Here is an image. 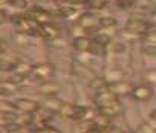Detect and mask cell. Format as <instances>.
Returning <instances> with one entry per match:
<instances>
[{
	"label": "cell",
	"mask_w": 156,
	"mask_h": 133,
	"mask_svg": "<svg viewBox=\"0 0 156 133\" xmlns=\"http://www.w3.org/2000/svg\"><path fill=\"white\" fill-rule=\"evenodd\" d=\"M150 29V23L148 20L141 16V14H132L127 22H126V31L129 34H133V35H144L147 31Z\"/></svg>",
	"instance_id": "obj_1"
},
{
	"label": "cell",
	"mask_w": 156,
	"mask_h": 133,
	"mask_svg": "<svg viewBox=\"0 0 156 133\" xmlns=\"http://www.w3.org/2000/svg\"><path fill=\"white\" fill-rule=\"evenodd\" d=\"M54 75H55V68H54V64H51V63H40V64L34 66L32 77H34L38 83L52 80Z\"/></svg>",
	"instance_id": "obj_2"
},
{
	"label": "cell",
	"mask_w": 156,
	"mask_h": 133,
	"mask_svg": "<svg viewBox=\"0 0 156 133\" xmlns=\"http://www.w3.org/2000/svg\"><path fill=\"white\" fill-rule=\"evenodd\" d=\"M14 109L22 112V113H26V115H34L41 109V104L35 100H31V98H19L14 103Z\"/></svg>",
	"instance_id": "obj_3"
},
{
	"label": "cell",
	"mask_w": 156,
	"mask_h": 133,
	"mask_svg": "<svg viewBox=\"0 0 156 133\" xmlns=\"http://www.w3.org/2000/svg\"><path fill=\"white\" fill-rule=\"evenodd\" d=\"M100 20H101V17L95 16L90 11H86V12H83L80 17H78L76 23L87 32L90 29H100Z\"/></svg>",
	"instance_id": "obj_4"
},
{
	"label": "cell",
	"mask_w": 156,
	"mask_h": 133,
	"mask_svg": "<svg viewBox=\"0 0 156 133\" xmlns=\"http://www.w3.org/2000/svg\"><path fill=\"white\" fill-rule=\"evenodd\" d=\"M60 26L54 22H48V23H43L38 26L37 29V35L41 37V38H46V40H55L60 37Z\"/></svg>",
	"instance_id": "obj_5"
},
{
	"label": "cell",
	"mask_w": 156,
	"mask_h": 133,
	"mask_svg": "<svg viewBox=\"0 0 156 133\" xmlns=\"http://www.w3.org/2000/svg\"><path fill=\"white\" fill-rule=\"evenodd\" d=\"M32 71H34V66L28 61H23V60H17V63L14 64L12 68V72H14V77H16V81L17 80H25L28 77L32 75Z\"/></svg>",
	"instance_id": "obj_6"
},
{
	"label": "cell",
	"mask_w": 156,
	"mask_h": 133,
	"mask_svg": "<svg viewBox=\"0 0 156 133\" xmlns=\"http://www.w3.org/2000/svg\"><path fill=\"white\" fill-rule=\"evenodd\" d=\"M97 109H98V113H103V115H106L109 118H116V116L122 115V104L119 103L118 98L110 101V103H107V104H104V106H100Z\"/></svg>",
	"instance_id": "obj_7"
},
{
	"label": "cell",
	"mask_w": 156,
	"mask_h": 133,
	"mask_svg": "<svg viewBox=\"0 0 156 133\" xmlns=\"http://www.w3.org/2000/svg\"><path fill=\"white\" fill-rule=\"evenodd\" d=\"M132 98L136 100V101H141V103H147L153 98V89L148 86V84H139L136 87L132 89Z\"/></svg>",
	"instance_id": "obj_8"
},
{
	"label": "cell",
	"mask_w": 156,
	"mask_h": 133,
	"mask_svg": "<svg viewBox=\"0 0 156 133\" xmlns=\"http://www.w3.org/2000/svg\"><path fill=\"white\" fill-rule=\"evenodd\" d=\"M61 86L60 83L54 81V80H48V81H41L37 84V90L38 93H41L43 96H57V93L60 92Z\"/></svg>",
	"instance_id": "obj_9"
},
{
	"label": "cell",
	"mask_w": 156,
	"mask_h": 133,
	"mask_svg": "<svg viewBox=\"0 0 156 133\" xmlns=\"http://www.w3.org/2000/svg\"><path fill=\"white\" fill-rule=\"evenodd\" d=\"M26 16H28L29 19H32L37 25L48 23V22H51V19H52L51 11H48V9H44V8H41V6H34Z\"/></svg>",
	"instance_id": "obj_10"
},
{
	"label": "cell",
	"mask_w": 156,
	"mask_h": 133,
	"mask_svg": "<svg viewBox=\"0 0 156 133\" xmlns=\"http://www.w3.org/2000/svg\"><path fill=\"white\" fill-rule=\"evenodd\" d=\"M116 98H118V96H116L107 86L94 93V103L97 104V107L104 106V104H107V103H110V101H113V100H116Z\"/></svg>",
	"instance_id": "obj_11"
},
{
	"label": "cell",
	"mask_w": 156,
	"mask_h": 133,
	"mask_svg": "<svg viewBox=\"0 0 156 133\" xmlns=\"http://www.w3.org/2000/svg\"><path fill=\"white\" fill-rule=\"evenodd\" d=\"M107 81V84H112V83H119V81H124L126 78V74L121 68H118V66H109V68L106 69L104 75H103Z\"/></svg>",
	"instance_id": "obj_12"
},
{
	"label": "cell",
	"mask_w": 156,
	"mask_h": 133,
	"mask_svg": "<svg viewBox=\"0 0 156 133\" xmlns=\"http://www.w3.org/2000/svg\"><path fill=\"white\" fill-rule=\"evenodd\" d=\"M72 46L76 52H80V54H89L90 47H92V38H89L87 35L76 37V38H73Z\"/></svg>",
	"instance_id": "obj_13"
},
{
	"label": "cell",
	"mask_w": 156,
	"mask_h": 133,
	"mask_svg": "<svg viewBox=\"0 0 156 133\" xmlns=\"http://www.w3.org/2000/svg\"><path fill=\"white\" fill-rule=\"evenodd\" d=\"M92 124H94V130L97 131H103V130H110L112 128V118L98 113L97 116L92 118Z\"/></svg>",
	"instance_id": "obj_14"
},
{
	"label": "cell",
	"mask_w": 156,
	"mask_h": 133,
	"mask_svg": "<svg viewBox=\"0 0 156 133\" xmlns=\"http://www.w3.org/2000/svg\"><path fill=\"white\" fill-rule=\"evenodd\" d=\"M63 103H64V101L58 100L57 96H44L41 107H43V109H46V110H49L51 113H54V112H60V109H61Z\"/></svg>",
	"instance_id": "obj_15"
},
{
	"label": "cell",
	"mask_w": 156,
	"mask_h": 133,
	"mask_svg": "<svg viewBox=\"0 0 156 133\" xmlns=\"http://www.w3.org/2000/svg\"><path fill=\"white\" fill-rule=\"evenodd\" d=\"M107 87L116 95V96H119V95H127V93H132V86L129 84V83H126V81H119V83H112V84H107Z\"/></svg>",
	"instance_id": "obj_16"
},
{
	"label": "cell",
	"mask_w": 156,
	"mask_h": 133,
	"mask_svg": "<svg viewBox=\"0 0 156 133\" xmlns=\"http://www.w3.org/2000/svg\"><path fill=\"white\" fill-rule=\"evenodd\" d=\"M75 107H76V104H73V103H63V106H61L58 115L63 116V118H66V119H73Z\"/></svg>",
	"instance_id": "obj_17"
},
{
	"label": "cell",
	"mask_w": 156,
	"mask_h": 133,
	"mask_svg": "<svg viewBox=\"0 0 156 133\" xmlns=\"http://www.w3.org/2000/svg\"><path fill=\"white\" fill-rule=\"evenodd\" d=\"M17 89H19V83L16 81V80H3L2 81V93L3 95H9V93H16L17 92Z\"/></svg>",
	"instance_id": "obj_18"
},
{
	"label": "cell",
	"mask_w": 156,
	"mask_h": 133,
	"mask_svg": "<svg viewBox=\"0 0 156 133\" xmlns=\"http://www.w3.org/2000/svg\"><path fill=\"white\" fill-rule=\"evenodd\" d=\"M106 86H107V81H106V78H104V77H94V78L89 81V89H92V90H94V93H95V92H98L100 89L106 87Z\"/></svg>",
	"instance_id": "obj_19"
},
{
	"label": "cell",
	"mask_w": 156,
	"mask_h": 133,
	"mask_svg": "<svg viewBox=\"0 0 156 133\" xmlns=\"http://www.w3.org/2000/svg\"><path fill=\"white\" fill-rule=\"evenodd\" d=\"M83 3L90 9H103L109 3V0H84Z\"/></svg>",
	"instance_id": "obj_20"
},
{
	"label": "cell",
	"mask_w": 156,
	"mask_h": 133,
	"mask_svg": "<svg viewBox=\"0 0 156 133\" xmlns=\"http://www.w3.org/2000/svg\"><path fill=\"white\" fill-rule=\"evenodd\" d=\"M113 26H118V22L116 19L107 16V17H101L100 20V29H106V28H113Z\"/></svg>",
	"instance_id": "obj_21"
},
{
	"label": "cell",
	"mask_w": 156,
	"mask_h": 133,
	"mask_svg": "<svg viewBox=\"0 0 156 133\" xmlns=\"http://www.w3.org/2000/svg\"><path fill=\"white\" fill-rule=\"evenodd\" d=\"M142 40H144L147 44H154V46H156V28H150V29L142 35Z\"/></svg>",
	"instance_id": "obj_22"
},
{
	"label": "cell",
	"mask_w": 156,
	"mask_h": 133,
	"mask_svg": "<svg viewBox=\"0 0 156 133\" xmlns=\"http://www.w3.org/2000/svg\"><path fill=\"white\" fill-rule=\"evenodd\" d=\"M8 5L11 8H14L16 11H25L28 8V2H26V0H9Z\"/></svg>",
	"instance_id": "obj_23"
},
{
	"label": "cell",
	"mask_w": 156,
	"mask_h": 133,
	"mask_svg": "<svg viewBox=\"0 0 156 133\" xmlns=\"http://www.w3.org/2000/svg\"><path fill=\"white\" fill-rule=\"evenodd\" d=\"M144 80L150 84H156V69H148L144 72Z\"/></svg>",
	"instance_id": "obj_24"
},
{
	"label": "cell",
	"mask_w": 156,
	"mask_h": 133,
	"mask_svg": "<svg viewBox=\"0 0 156 133\" xmlns=\"http://www.w3.org/2000/svg\"><path fill=\"white\" fill-rule=\"evenodd\" d=\"M32 133H60L57 128H54V127H51V125H40L38 128H35Z\"/></svg>",
	"instance_id": "obj_25"
},
{
	"label": "cell",
	"mask_w": 156,
	"mask_h": 133,
	"mask_svg": "<svg viewBox=\"0 0 156 133\" xmlns=\"http://www.w3.org/2000/svg\"><path fill=\"white\" fill-rule=\"evenodd\" d=\"M144 54L148 57H154L156 58V46L154 44H145L144 46Z\"/></svg>",
	"instance_id": "obj_26"
},
{
	"label": "cell",
	"mask_w": 156,
	"mask_h": 133,
	"mask_svg": "<svg viewBox=\"0 0 156 133\" xmlns=\"http://www.w3.org/2000/svg\"><path fill=\"white\" fill-rule=\"evenodd\" d=\"M148 119H150V121H154V122H156V109H154V110H151V112L148 113Z\"/></svg>",
	"instance_id": "obj_27"
},
{
	"label": "cell",
	"mask_w": 156,
	"mask_h": 133,
	"mask_svg": "<svg viewBox=\"0 0 156 133\" xmlns=\"http://www.w3.org/2000/svg\"><path fill=\"white\" fill-rule=\"evenodd\" d=\"M147 5L151 8H156V0H147Z\"/></svg>",
	"instance_id": "obj_28"
},
{
	"label": "cell",
	"mask_w": 156,
	"mask_h": 133,
	"mask_svg": "<svg viewBox=\"0 0 156 133\" xmlns=\"http://www.w3.org/2000/svg\"><path fill=\"white\" fill-rule=\"evenodd\" d=\"M97 133H113V131H112V128H110V130H103V131H97Z\"/></svg>",
	"instance_id": "obj_29"
}]
</instances>
